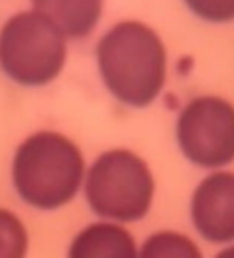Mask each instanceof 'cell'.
Masks as SVG:
<instances>
[{
    "instance_id": "1",
    "label": "cell",
    "mask_w": 234,
    "mask_h": 258,
    "mask_svg": "<svg viewBox=\"0 0 234 258\" xmlns=\"http://www.w3.org/2000/svg\"><path fill=\"white\" fill-rule=\"evenodd\" d=\"M95 60L109 95L129 109L153 105L167 81L165 44L141 20L113 24L97 42Z\"/></svg>"
},
{
    "instance_id": "2",
    "label": "cell",
    "mask_w": 234,
    "mask_h": 258,
    "mask_svg": "<svg viewBox=\"0 0 234 258\" xmlns=\"http://www.w3.org/2000/svg\"><path fill=\"white\" fill-rule=\"evenodd\" d=\"M85 157L79 145L58 131H34L24 137L10 165L16 196L30 208L52 212L75 200L85 183Z\"/></svg>"
},
{
    "instance_id": "3",
    "label": "cell",
    "mask_w": 234,
    "mask_h": 258,
    "mask_svg": "<svg viewBox=\"0 0 234 258\" xmlns=\"http://www.w3.org/2000/svg\"><path fill=\"white\" fill-rule=\"evenodd\" d=\"M85 198L105 222L129 224L147 216L155 196L149 163L131 149H107L87 167Z\"/></svg>"
},
{
    "instance_id": "4",
    "label": "cell",
    "mask_w": 234,
    "mask_h": 258,
    "mask_svg": "<svg viewBox=\"0 0 234 258\" xmlns=\"http://www.w3.org/2000/svg\"><path fill=\"white\" fill-rule=\"evenodd\" d=\"M67 40L40 12H16L0 26V71L20 87H44L67 64Z\"/></svg>"
},
{
    "instance_id": "5",
    "label": "cell",
    "mask_w": 234,
    "mask_h": 258,
    "mask_svg": "<svg viewBox=\"0 0 234 258\" xmlns=\"http://www.w3.org/2000/svg\"><path fill=\"white\" fill-rule=\"evenodd\" d=\"M182 155L204 169L218 171L234 161V105L216 95L190 99L176 119Z\"/></svg>"
},
{
    "instance_id": "6",
    "label": "cell",
    "mask_w": 234,
    "mask_h": 258,
    "mask_svg": "<svg viewBox=\"0 0 234 258\" xmlns=\"http://www.w3.org/2000/svg\"><path fill=\"white\" fill-rule=\"evenodd\" d=\"M190 218L196 232L214 244L234 242V171L208 173L194 189Z\"/></svg>"
},
{
    "instance_id": "7",
    "label": "cell",
    "mask_w": 234,
    "mask_h": 258,
    "mask_svg": "<svg viewBox=\"0 0 234 258\" xmlns=\"http://www.w3.org/2000/svg\"><path fill=\"white\" fill-rule=\"evenodd\" d=\"M135 238L123 224L93 222L81 228L69 244L67 258H137Z\"/></svg>"
},
{
    "instance_id": "8",
    "label": "cell",
    "mask_w": 234,
    "mask_h": 258,
    "mask_svg": "<svg viewBox=\"0 0 234 258\" xmlns=\"http://www.w3.org/2000/svg\"><path fill=\"white\" fill-rule=\"evenodd\" d=\"M32 10L48 18L67 38H87L103 16L105 0H30Z\"/></svg>"
},
{
    "instance_id": "9",
    "label": "cell",
    "mask_w": 234,
    "mask_h": 258,
    "mask_svg": "<svg viewBox=\"0 0 234 258\" xmlns=\"http://www.w3.org/2000/svg\"><path fill=\"white\" fill-rule=\"evenodd\" d=\"M137 258H204L198 244L176 230L153 232L139 248Z\"/></svg>"
},
{
    "instance_id": "10",
    "label": "cell",
    "mask_w": 234,
    "mask_h": 258,
    "mask_svg": "<svg viewBox=\"0 0 234 258\" xmlns=\"http://www.w3.org/2000/svg\"><path fill=\"white\" fill-rule=\"evenodd\" d=\"M28 230L24 222L6 208H0V258H26Z\"/></svg>"
},
{
    "instance_id": "11",
    "label": "cell",
    "mask_w": 234,
    "mask_h": 258,
    "mask_svg": "<svg viewBox=\"0 0 234 258\" xmlns=\"http://www.w3.org/2000/svg\"><path fill=\"white\" fill-rule=\"evenodd\" d=\"M188 10L204 22L226 24L234 20V0H184Z\"/></svg>"
},
{
    "instance_id": "12",
    "label": "cell",
    "mask_w": 234,
    "mask_h": 258,
    "mask_svg": "<svg viewBox=\"0 0 234 258\" xmlns=\"http://www.w3.org/2000/svg\"><path fill=\"white\" fill-rule=\"evenodd\" d=\"M214 258H234V244H230V246H226L224 250H220Z\"/></svg>"
}]
</instances>
